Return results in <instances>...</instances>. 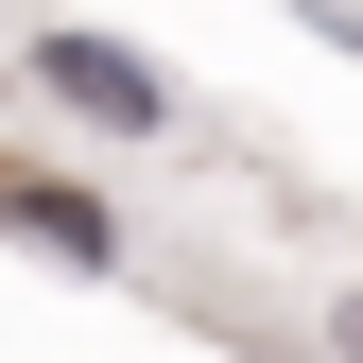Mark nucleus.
I'll return each instance as SVG.
<instances>
[{
	"instance_id": "f257e3e1",
	"label": "nucleus",
	"mask_w": 363,
	"mask_h": 363,
	"mask_svg": "<svg viewBox=\"0 0 363 363\" xmlns=\"http://www.w3.org/2000/svg\"><path fill=\"white\" fill-rule=\"evenodd\" d=\"M35 86H52V104H86L104 139H173V86L121 52V35H35Z\"/></svg>"
},
{
	"instance_id": "f03ea898",
	"label": "nucleus",
	"mask_w": 363,
	"mask_h": 363,
	"mask_svg": "<svg viewBox=\"0 0 363 363\" xmlns=\"http://www.w3.org/2000/svg\"><path fill=\"white\" fill-rule=\"evenodd\" d=\"M0 225H18L35 259H69V277H104V259H121V225H104V191H69V173H0Z\"/></svg>"
}]
</instances>
